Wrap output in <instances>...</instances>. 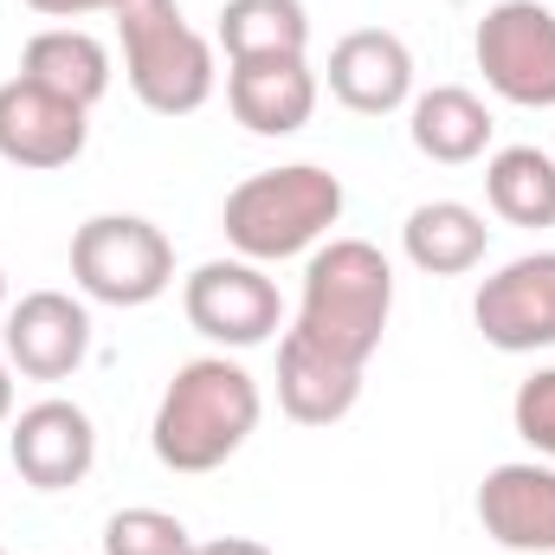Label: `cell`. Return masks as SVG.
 <instances>
[{
  "label": "cell",
  "instance_id": "obj_1",
  "mask_svg": "<svg viewBox=\"0 0 555 555\" xmlns=\"http://www.w3.org/2000/svg\"><path fill=\"white\" fill-rule=\"evenodd\" d=\"M259 414H266V395L246 362H233L227 349L194 356L168 375L155 420H149V446L168 472L201 478V472H220L259 433Z\"/></svg>",
  "mask_w": 555,
  "mask_h": 555
},
{
  "label": "cell",
  "instance_id": "obj_2",
  "mask_svg": "<svg viewBox=\"0 0 555 555\" xmlns=\"http://www.w3.org/2000/svg\"><path fill=\"white\" fill-rule=\"evenodd\" d=\"M388 317H395V266L382 246L323 240L304 259V297H297V323H291L297 336L369 369V356L388 336Z\"/></svg>",
  "mask_w": 555,
  "mask_h": 555
},
{
  "label": "cell",
  "instance_id": "obj_3",
  "mask_svg": "<svg viewBox=\"0 0 555 555\" xmlns=\"http://www.w3.org/2000/svg\"><path fill=\"white\" fill-rule=\"evenodd\" d=\"M343 175L317 168V162H284L266 175H246L227 207H220V227H227V246L253 266H278V259H297V253H317L330 240V227L343 220Z\"/></svg>",
  "mask_w": 555,
  "mask_h": 555
},
{
  "label": "cell",
  "instance_id": "obj_4",
  "mask_svg": "<svg viewBox=\"0 0 555 555\" xmlns=\"http://www.w3.org/2000/svg\"><path fill=\"white\" fill-rule=\"evenodd\" d=\"M111 20H117V39H124V78H130L142 111L194 117L214 98V85H220L214 39L188 26L181 0H124Z\"/></svg>",
  "mask_w": 555,
  "mask_h": 555
},
{
  "label": "cell",
  "instance_id": "obj_5",
  "mask_svg": "<svg viewBox=\"0 0 555 555\" xmlns=\"http://www.w3.org/2000/svg\"><path fill=\"white\" fill-rule=\"evenodd\" d=\"M72 284L91 304L142 310L175 284V246L142 214H91L72 233Z\"/></svg>",
  "mask_w": 555,
  "mask_h": 555
},
{
  "label": "cell",
  "instance_id": "obj_6",
  "mask_svg": "<svg viewBox=\"0 0 555 555\" xmlns=\"http://www.w3.org/2000/svg\"><path fill=\"white\" fill-rule=\"evenodd\" d=\"M472 59L485 85L517 111H555V7L498 0L472 33Z\"/></svg>",
  "mask_w": 555,
  "mask_h": 555
},
{
  "label": "cell",
  "instance_id": "obj_7",
  "mask_svg": "<svg viewBox=\"0 0 555 555\" xmlns=\"http://www.w3.org/2000/svg\"><path fill=\"white\" fill-rule=\"evenodd\" d=\"M181 310L214 349H259L284 323V297L253 259H207L181 278Z\"/></svg>",
  "mask_w": 555,
  "mask_h": 555
},
{
  "label": "cell",
  "instance_id": "obj_8",
  "mask_svg": "<svg viewBox=\"0 0 555 555\" xmlns=\"http://www.w3.org/2000/svg\"><path fill=\"white\" fill-rule=\"evenodd\" d=\"M0 349L26 382H72L91 362V310L72 291H26L0 317Z\"/></svg>",
  "mask_w": 555,
  "mask_h": 555
},
{
  "label": "cell",
  "instance_id": "obj_9",
  "mask_svg": "<svg viewBox=\"0 0 555 555\" xmlns=\"http://www.w3.org/2000/svg\"><path fill=\"white\" fill-rule=\"evenodd\" d=\"M472 323L504 356L555 349V253H524L498 266L472 297Z\"/></svg>",
  "mask_w": 555,
  "mask_h": 555
},
{
  "label": "cell",
  "instance_id": "obj_10",
  "mask_svg": "<svg viewBox=\"0 0 555 555\" xmlns=\"http://www.w3.org/2000/svg\"><path fill=\"white\" fill-rule=\"evenodd\" d=\"M7 459L33 491H72L98 465V426L78 401H33L7 420Z\"/></svg>",
  "mask_w": 555,
  "mask_h": 555
},
{
  "label": "cell",
  "instance_id": "obj_11",
  "mask_svg": "<svg viewBox=\"0 0 555 555\" xmlns=\"http://www.w3.org/2000/svg\"><path fill=\"white\" fill-rule=\"evenodd\" d=\"M317 72L310 52H266V59H227V111L253 137H297L317 117Z\"/></svg>",
  "mask_w": 555,
  "mask_h": 555
},
{
  "label": "cell",
  "instance_id": "obj_12",
  "mask_svg": "<svg viewBox=\"0 0 555 555\" xmlns=\"http://www.w3.org/2000/svg\"><path fill=\"white\" fill-rule=\"evenodd\" d=\"M85 142H91V111L52 98L33 78L0 85V162L46 175V168H72L85 155Z\"/></svg>",
  "mask_w": 555,
  "mask_h": 555
},
{
  "label": "cell",
  "instance_id": "obj_13",
  "mask_svg": "<svg viewBox=\"0 0 555 555\" xmlns=\"http://www.w3.org/2000/svg\"><path fill=\"white\" fill-rule=\"evenodd\" d=\"M330 98L356 117H395L414 104V52L388 26H356L330 46Z\"/></svg>",
  "mask_w": 555,
  "mask_h": 555
},
{
  "label": "cell",
  "instance_id": "obj_14",
  "mask_svg": "<svg viewBox=\"0 0 555 555\" xmlns=\"http://www.w3.org/2000/svg\"><path fill=\"white\" fill-rule=\"evenodd\" d=\"M478 524L511 555H555V465L550 459L491 465L478 485Z\"/></svg>",
  "mask_w": 555,
  "mask_h": 555
},
{
  "label": "cell",
  "instance_id": "obj_15",
  "mask_svg": "<svg viewBox=\"0 0 555 555\" xmlns=\"http://www.w3.org/2000/svg\"><path fill=\"white\" fill-rule=\"evenodd\" d=\"M356 401H362V369L317 349L310 336L284 330V343H278V408H284V420L336 426V420L356 414Z\"/></svg>",
  "mask_w": 555,
  "mask_h": 555
},
{
  "label": "cell",
  "instance_id": "obj_16",
  "mask_svg": "<svg viewBox=\"0 0 555 555\" xmlns=\"http://www.w3.org/2000/svg\"><path fill=\"white\" fill-rule=\"evenodd\" d=\"M20 78L46 85L52 98L78 104V111H98L104 91H111V46L85 26H46L26 39L20 52Z\"/></svg>",
  "mask_w": 555,
  "mask_h": 555
},
{
  "label": "cell",
  "instance_id": "obj_17",
  "mask_svg": "<svg viewBox=\"0 0 555 555\" xmlns=\"http://www.w3.org/2000/svg\"><path fill=\"white\" fill-rule=\"evenodd\" d=\"M491 130H498L491 104L478 91H465V85H433V91H414V104H408V137L439 168L478 162L491 149Z\"/></svg>",
  "mask_w": 555,
  "mask_h": 555
},
{
  "label": "cell",
  "instance_id": "obj_18",
  "mask_svg": "<svg viewBox=\"0 0 555 555\" xmlns=\"http://www.w3.org/2000/svg\"><path fill=\"white\" fill-rule=\"evenodd\" d=\"M401 253L426 278H465L485 266L491 227L465 201H420L414 214H408V227H401Z\"/></svg>",
  "mask_w": 555,
  "mask_h": 555
},
{
  "label": "cell",
  "instance_id": "obj_19",
  "mask_svg": "<svg viewBox=\"0 0 555 555\" xmlns=\"http://www.w3.org/2000/svg\"><path fill=\"white\" fill-rule=\"evenodd\" d=\"M485 201L504 227H555V155L537 142H511L485 162Z\"/></svg>",
  "mask_w": 555,
  "mask_h": 555
},
{
  "label": "cell",
  "instance_id": "obj_20",
  "mask_svg": "<svg viewBox=\"0 0 555 555\" xmlns=\"http://www.w3.org/2000/svg\"><path fill=\"white\" fill-rule=\"evenodd\" d=\"M214 39H220L227 59L310 52V13H304V0H227Z\"/></svg>",
  "mask_w": 555,
  "mask_h": 555
},
{
  "label": "cell",
  "instance_id": "obj_21",
  "mask_svg": "<svg viewBox=\"0 0 555 555\" xmlns=\"http://www.w3.org/2000/svg\"><path fill=\"white\" fill-rule=\"evenodd\" d=\"M104 555H194V537L175 511L130 504L104 524Z\"/></svg>",
  "mask_w": 555,
  "mask_h": 555
},
{
  "label": "cell",
  "instance_id": "obj_22",
  "mask_svg": "<svg viewBox=\"0 0 555 555\" xmlns=\"http://www.w3.org/2000/svg\"><path fill=\"white\" fill-rule=\"evenodd\" d=\"M511 420H517V439H524L537 459H550L555 465V369H537V375L517 388Z\"/></svg>",
  "mask_w": 555,
  "mask_h": 555
},
{
  "label": "cell",
  "instance_id": "obj_23",
  "mask_svg": "<svg viewBox=\"0 0 555 555\" xmlns=\"http://www.w3.org/2000/svg\"><path fill=\"white\" fill-rule=\"evenodd\" d=\"M20 7H33V13H46V20H85V13H117L124 0H20Z\"/></svg>",
  "mask_w": 555,
  "mask_h": 555
},
{
  "label": "cell",
  "instance_id": "obj_24",
  "mask_svg": "<svg viewBox=\"0 0 555 555\" xmlns=\"http://www.w3.org/2000/svg\"><path fill=\"white\" fill-rule=\"evenodd\" d=\"M194 555H272V543H259V537H214V543H194Z\"/></svg>",
  "mask_w": 555,
  "mask_h": 555
},
{
  "label": "cell",
  "instance_id": "obj_25",
  "mask_svg": "<svg viewBox=\"0 0 555 555\" xmlns=\"http://www.w3.org/2000/svg\"><path fill=\"white\" fill-rule=\"evenodd\" d=\"M13 420V362H7V349H0V426Z\"/></svg>",
  "mask_w": 555,
  "mask_h": 555
},
{
  "label": "cell",
  "instance_id": "obj_26",
  "mask_svg": "<svg viewBox=\"0 0 555 555\" xmlns=\"http://www.w3.org/2000/svg\"><path fill=\"white\" fill-rule=\"evenodd\" d=\"M0 317H7V272H0Z\"/></svg>",
  "mask_w": 555,
  "mask_h": 555
},
{
  "label": "cell",
  "instance_id": "obj_27",
  "mask_svg": "<svg viewBox=\"0 0 555 555\" xmlns=\"http://www.w3.org/2000/svg\"><path fill=\"white\" fill-rule=\"evenodd\" d=\"M0 555H7V550H0Z\"/></svg>",
  "mask_w": 555,
  "mask_h": 555
}]
</instances>
